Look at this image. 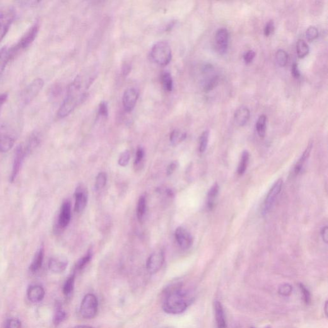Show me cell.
<instances>
[{"label": "cell", "instance_id": "23", "mask_svg": "<svg viewBox=\"0 0 328 328\" xmlns=\"http://www.w3.org/2000/svg\"><path fill=\"white\" fill-rule=\"evenodd\" d=\"M66 318L67 313L63 309L61 302L57 301L56 303H55L54 319H53L54 325L57 326V325L63 322L66 319Z\"/></svg>", "mask_w": 328, "mask_h": 328}, {"label": "cell", "instance_id": "37", "mask_svg": "<svg viewBox=\"0 0 328 328\" xmlns=\"http://www.w3.org/2000/svg\"><path fill=\"white\" fill-rule=\"evenodd\" d=\"M293 293V286L289 283H283L279 286L278 293L279 295L288 297Z\"/></svg>", "mask_w": 328, "mask_h": 328}, {"label": "cell", "instance_id": "24", "mask_svg": "<svg viewBox=\"0 0 328 328\" xmlns=\"http://www.w3.org/2000/svg\"><path fill=\"white\" fill-rule=\"evenodd\" d=\"M312 148L313 142L312 141L308 144L307 148H306L305 151H304L303 155H301L300 158L299 159V160L297 161L295 168H294V173H295L296 175H298V174L301 172L304 164H305L306 161L308 160V158H309Z\"/></svg>", "mask_w": 328, "mask_h": 328}, {"label": "cell", "instance_id": "17", "mask_svg": "<svg viewBox=\"0 0 328 328\" xmlns=\"http://www.w3.org/2000/svg\"><path fill=\"white\" fill-rule=\"evenodd\" d=\"M15 137L7 132H0V152L7 153L13 148Z\"/></svg>", "mask_w": 328, "mask_h": 328}, {"label": "cell", "instance_id": "12", "mask_svg": "<svg viewBox=\"0 0 328 328\" xmlns=\"http://www.w3.org/2000/svg\"><path fill=\"white\" fill-rule=\"evenodd\" d=\"M139 97L138 91L134 88L128 89L122 97V104L127 112H132Z\"/></svg>", "mask_w": 328, "mask_h": 328}, {"label": "cell", "instance_id": "18", "mask_svg": "<svg viewBox=\"0 0 328 328\" xmlns=\"http://www.w3.org/2000/svg\"><path fill=\"white\" fill-rule=\"evenodd\" d=\"M215 318L218 328H227L225 313L221 302L216 301L214 303Z\"/></svg>", "mask_w": 328, "mask_h": 328}, {"label": "cell", "instance_id": "48", "mask_svg": "<svg viewBox=\"0 0 328 328\" xmlns=\"http://www.w3.org/2000/svg\"><path fill=\"white\" fill-rule=\"evenodd\" d=\"M178 167V161H173V162H171L170 165H169L168 169H167V175L168 176H170L172 175V174L175 172L176 170Z\"/></svg>", "mask_w": 328, "mask_h": 328}, {"label": "cell", "instance_id": "46", "mask_svg": "<svg viewBox=\"0 0 328 328\" xmlns=\"http://www.w3.org/2000/svg\"><path fill=\"white\" fill-rule=\"evenodd\" d=\"M255 55L256 54L254 51H248V52L245 53L244 55H243V60H244L245 64H250L251 62L253 61V60L254 59Z\"/></svg>", "mask_w": 328, "mask_h": 328}, {"label": "cell", "instance_id": "19", "mask_svg": "<svg viewBox=\"0 0 328 328\" xmlns=\"http://www.w3.org/2000/svg\"><path fill=\"white\" fill-rule=\"evenodd\" d=\"M68 262L66 259L60 258H52L48 263V268L54 273L60 274L66 269Z\"/></svg>", "mask_w": 328, "mask_h": 328}, {"label": "cell", "instance_id": "30", "mask_svg": "<svg viewBox=\"0 0 328 328\" xmlns=\"http://www.w3.org/2000/svg\"><path fill=\"white\" fill-rule=\"evenodd\" d=\"M146 201L144 196L140 197L137 204V218L140 223H142L146 214Z\"/></svg>", "mask_w": 328, "mask_h": 328}, {"label": "cell", "instance_id": "29", "mask_svg": "<svg viewBox=\"0 0 328 328\" xmlns=\"http://www.w3.org/2000/svg\"><path fill=\"white\" fill-rule=\"evenodd\" d=\"M219 192V185L218 183L215 184L210 189L208 194V207L210 210L214 208L215 200L218 197Z\"/></svg>", "mask_w": 328, "mask_h": 328}, {"label": "cell", "instance_id": "8", "mask_svg": "<svg viewBox=\"0 0 328 328\" xmlns=\"http://www.w3.org/2000/svg\"><path fill=\"white\" fill-rule=\"evenodd\" d=\"M283 180L279 179L276 183H274L273 186L270 189L268 194L265 199L264 205V214H268L272 207H273L275 202H276L277 198L280 194L283 187Z\"/></svg>", "mask_w": 328, "mask_h": 328}, {"label": "cell", "instance_id": "3", "mask_svg": "<svg viewBox=\"0 0 328 328\" xmlns=\"http://www.w3.org/2000/svg\"><path fill=\"white\" fill-rule=\"evenodd\" d=\"M150 55L153 61L160 66H166L172 59V51L170 44L166 41L155 43L151 48Z\"/></svg>", "mask_w": 328, "mask_h": 328}, {"label": "cell", "instance_id": "2", "mask_svg": "<svg viewBox=\"0 0 328 328\" xmlns=\"http://www.w3.org/2000/svg\"><path fill=\"white\" fill-rule=\"evenodd\" d=\"M82 80L80 76H76L67 89V95L58 110L57 115L64 118L69 115L77 105L85 98V94L81 93Z\"/></svg>", "mask_w": 328, "mask_h": 328}, {"label": "cell", "instance_id": "34", "mask_svg": "<svg viewBox=\"0 0 328 328\" xmlns=\"http://www.w3.org/2000/svg\"><path fill=\"white\" fill-rule=\"evenodd\" d=\"M209 131L206 130L202 133L201 136L199 137V151L200 153H204L207 150L209 144Z\"/></svg>", "mask_w": 328, "mask_h": 328}, {"label": "cell", "instance_id": "39", "mask_svg": "<svg viewBox=\"0 0 328 328\" xmlns=\"http://www.w3.org/2000/svg\"><path fill=\"white\" fill-rule=\"evenodd\" d=\"M306 35L308 40L312 41L318 37L319 32H318L317 28L315 26H310L306 30Z\"/></svg>", "mask_w": 328, "mask_h": 328}, {"label": "cell", "instance_id": "5", "mask_svg": "<svg viewBox=\"0 0 328 328\" xmlns=\"http://www.w3.org/2000/svg\"><path fill=\"white\" fill-rule=\"evenodd\" d=\"M98 310L97 298L93 294H88L82 300L79 313L81 317L86 319H91L95 317Z\"/></svg>", "mask_w": 328, "mask_h": 328}, {"label": "cell", "instance_id": "38", "mask_svg": "<svg viewBox=\"0 0 328 328\" xmlns=\"http://www.w3.org/2000/svg\"><path fill=\"white\" fill-rule=\"evenodd\" d=\"M301 291V296L303 299L304 302L306 304H309L311 302V294L309 291L306 289V287L303 284H299Z\"/></svg>", "mask_w": 328, "mask_h": 328}, {"label": "cell", "instance_id": "10", "mask_svg": "<svg viewBox=\"0 0 328 328\" xmlns=\"http://www.w3.org/2000/svg\"><path fill=\"white\" fill-rule=\"evenodd\" d=\"M164 260L165 257L162 251L159 250L153 253L146 262L147 270L151 274L156 273L162 267Z\"/></svg>", "mask_w": 328, "mask_h": 328}, {"label": "cell", "instance_id": "27", "mask_svg": "<svg viewBox=\"0 0 328 328\" xmlns=\"http://www.w3.org/2000/svg\"><path fill=\"white\" fill-rule=\"evenodd\" d=\"M92 257H93V253L91 251H89V252L85 257H82L76 262L75 266H74L73 273L76 274L77 272L81 271L85 268L86 265L91 261Z\"/></svg>", "mask_w": 328, "mask_h": 328}, {"label": "cell", "instance_id": "14", "mask_svg": "<svg viewBox=\"0 0 328 328\" xmlns=\"http://www.w3.org/2000/svg\"><path fill=\"white\" fill-rule=\"evenodd\" d=\"M216 41L220 54H224L226 52L229 44V32L227 29L222 28L217 31Z\"/></svg>", "mask_w": 328, "mask_h": 328}, {"label": "cell", "instance_id": "44", "mask_svg": "<svg viewBox=\"0 0 328 328\" xmlns=\"http://www.w3.org/2000/svg\"><path fill=\"white\" fill-rule=\"evenodd\" d=\"M60 93H61V87L59 84H55L50 88L49 91L50 97L55 98L60 95Z\"/></svg>", "mask_w": 328, "mask_h": 328}, {"label": "cell", "instance_id": "28", "mask_svg": "<svg viewBox=\"0 0 328 328\" xmlns=\"http://www.w3.org/2000/svg\"><path fill=\"white\" fill-rule=\"evenodd\" d=\"M267 117L265 115H261L257 120L256 129L258 134L261 138H264L266 134Z\"/></svg>", "mask_w": 328, "mask_h": 328}, {"label": "cell", "instance_id": "26", "mask_svg": "<svg viewBox=\"0 0 328 328\" xmlns=\"http://www.w3.org/2000/svg\"><path fill=\"white\" fill-rule=\"evenodd\" d=\"M250 156L249 152L248 151L243 152L237 170V173L240 176L243 175L245 173V171L247 170L248 163H249Z\"/></svg>", "mask_w": 328, "mask_h": 328}, {"label": "cell", "instance_id": "22", "mask_svg": "<svg viewBox=\"0 0 328 328\" xmlns=\"http://www.w3.org/2000/svg\"><path fill=\"white\" fill-rule=\"evenodd\" d=\"M14 59L11 47H4L0 50V76L3 73L7 65Z\"/></svg>", "mask_w": 328, "mask_h": 328}, {"label": "cell", "instance_id": "31", "mask_svg": "<svg viewBox=\"0 0 328 328\" xmlns=\"http://www.w3.org/2000/svg\"><path fill=\"white\" fill-rule=\"evenodd\" d=\"M186 137L187 134L185 133L182 132L178 130H175L171 132L170 141L173 145L176 146L184 141Z\"/></svg>", "mask_w": 328, "mask_h": 328}, {"label": "cell", "instance_id": "52", "mask_svg": "<svg viewBox=\"0 0 328 328\" xmlns=\"http://www.w3.org/2000/svg\"><path fill=\"white\" fill-rule=\"evenodd\" d=\"M131 71V66L129 64H125L122 66V74L124 76H127Z\"/></svg>", "mask_w": 328, "mask_h": 328}, {"label": "cell", "instance_id": "36", "mask_svg": "<svg viewBox=\"0 0 328 328\" xmlns=\"http://www.w3.org/2000/svg\"><path fill=\"white\" fill-rule=\"evenodd\" d=\"M107 180V177L105 173H99L96 179L95 188L96 190L103 189L105 186Z\"/></svg>", "mask_w": 328, "mask_h": 328}, {"label": "cell", "instance_id": "20", "mask_svg": "<svg viewBox=\"0 0 328 328\" xmlns=\"http://www.w3.org/2000/svg\"><path fill=\"white\" fill-rule=\"evenodd\" d=\"M250 117V111L247 107H242L236 111L234 115V121L238 127H243L248 122Z\"/></svg>", "mask_w": 328, "mask_h": 328}, {"label": "cell", "instance_id": "53", "mask_svg": "<svg viewBox=\"0 0 328 328\" xmlns=\"http://www.w3.org/2000/svg\"><path fill=\"white\" fill-rule=\"evenodd\" d=\"M71 328H95V327L89 326V325H76V326H74Z\"/></svg>", "mask_w": 328, "mask_h": 328}, {"label": "cell", "instance_id": "9", "mask_svg": "<svg viewBox=\"0 0 328 328\" xmlns=\"http://www.w3.org/2000/svg\"><path fill=\"white\" fill-rule=\"evenodd\" d=\"M28 155V153L26 151L25 147H24L23 144H20L16 148L15 155H14V158L13 171H12L11 176V182H14L17 177H18L24 160H25L26 156Z\"/></svg>", "mask_w": 328, "mask_h": 328}, {"label": "cell", "instance_id": "47", "mask_svg": "<svg viewBox=\"0 0 328 328\" xmlns=\"http://www.w3.org/2000/svg\"><path fill=\"white\" fill-rule=\"evenodd\" d=\"M144 149L142 148H139L138 149H137L136 160H135V164H136V165H138L139 163H141L142 159H143L144 158Z\"/></svg>", "mask_w": 328, "mask_h": 328}, {"label": "cell", "instance_id": "42", "mask_svg": "<svg viewBox=\"0 0 328 328\" xmlns=\"http://www.w3.org/2000/svg\"><path fill=\"white\" fill-rule=\"evenodd\" d=\"M98 113L101 116L107 117L108 115V108L107 102L102 101L99 106Z\"/></svg>", "mask_w": 328, "mask_h": 328}, {"label": "cell", "instance_id": "6", "mask_svg": "<svg viewBox=\"0 0 328 328\" xmlns=\"http://www.w3.org/2000/svg\"><path fill=\"white\" fill-rule=\"evenodd\" d=\"M44 85L45 81L41 78H35L30 82L21 94V100L23 104H30L37 97Z\"/></svg>", "mask_w": 328, "mask_h": 328}, {"label": "cell", "instance_id": "33", "mask_svg": "<svg viewBox=\"0 0 328 328\" xmlns=\"http://www.w3.org/2000/svg\"><path fill=\"white\" fill-rule=\"evenodd\" d=\"M309 47H308L305 41L302 39L298 40V43H297V54H298V57L300 59L305 57L309 53Z\"/></svg>", "mask_w": 328, "mask_h": 328}, {"label": "cell", "instance_id": "43", "mask_svg": "<svg viewBox=\"0 0 328 328\" xmlns=\"http://www.w3.org/2000/svg\"><path fill=\"white\" fill-rule=\"evenodd\" d=\"M218 84V77L214 76V78H211L209 81L207 82L206 85L204 86V90L206 91H211L216 88Z\"/></svg>", "mask_w": 328, "mask_h": 328}, {"label": "cell", "instance_id": "1", "mask_svg": "<svg viewBox=\"0 0 328 328\" xmlns=\"http://www.w3.org/2000/svg\"><path fill=\"white\" fill-rule=\"evenodd\" d=\"M192 301V296L179 282L171 284L164 291L162 308L169 314H180L187 309Z\"/></svg>", "mask_w": 328, "mask_h": 328}, {"label": "cell", "instance_id": "7", "mask_svg": "<svg viewBox=\"0 0 328 328\" xmlns=\"http://www.w3.org/2000/svg\"><path fill=\"white\" fill-rule=\"evenodd\" d=\"M15 18V11L12 7L0 9V43L6 37Z\"/></svg>", "mask_w": 328, "mask_h": 328}, {"label": "cell", "instance_id": "40", "mask_svg": "<svg viewBox=\"0 0 328 328\" xmlns=\"http://www.w3.org/2000/svg\"><path fill=\"white\" fill-rule=\"evenodd\" d=\"M130 159V154L129 151H125L120 154L118 163L122 167H125L129 163Z\"/></svg>", "mask_w": 328, "mask_h": 328}, {"label": "cell", "instance_id": "45", "mask_svg": "<svg viewBox=\"0 0 328 328\" xmlns=\"http://www.w3.org/2000/svg\"><path fill=\"white\" fill-rule=\"evenodd\" d=\"M274 30V23L273 21L270 20L268 23H267V25H265L264 28V35L266 37H268L271 34Z\"/></svg>", "mask_w": 328, "mask_h": 328}, {"label": "cell", "instance_id": "13", "mask_svg": "<svg viewBox=\"0 0 328 328\" xmlns=\"http://www.w3.org/2000/svg\"><path fill=\"white\" fill-rule=\"evenodd\" d=\"M88 201V190L83 186L77 188L75 192V205L74 211L77 213H81L86 209Z\"/></svg>", "mask_w": 328, "mask_h": 328}, {"label": "cell", "instance_id": "4", "mask_svg": "<svg viewBox=\"0 0 328 328\" xmlns=\"http://www.w3.org/2000/svg\"><path fill=\"white\" fill-rule=\"evenodd\" d=\"M39 24L36 22L24 33L22 37L19 40L16 45L12 46L11 50L14 57L18 55L21 51H23L28 48L32 44L38 35L39 31Z\"/></svg>", "mask_w": 328, "mask_h": 328}, {"label": "cell", "instance_id": "41", "mask_svg": "<svg viewBox=\"0 0 328 328\" xmlns=\"http://www.w3.org/2000/svg\"><path fill=\"white\" fill-rule=\"evenodd\" d=\"M21 322L20 320L16 318H12L7 320L6 328H21Z\"/></svg>", "mask_w": 328, "mask_h": 328}, {"label": "cell", "instance_id": "32", "mask_svg": "<svg viewBox=\"0 0 328 328\" xmlns=\"http://www.w3.org/2000/svg\"><path fill=\"white\" fill-rule=\"evenodd\" d=\"M161 84L166 91L171 92L173 89V79L169 72H164L161 77Z\"/></svg>", "mask_w": 328, "mask_h": 328}, {"label": "cell", "instance_id": "25", "mask_svg": "<svg viewBox=\"0 0 328 328\" xmlns=\"http://www.w3.org/2000/svg\"><path fill=\"white\" fill-rule=\"evenodd\" d=\"M76 274L73 273L71 274V276L68 277L65 281L62 289V292L66 296H70L73 293L74 288V281H75Z\"/></svg>", "mask_w": 328, "mask_h": 328}, {"label": "cell", "instance_id": "16", "mask_svg": "<svg viewBox=\"0 0 328 328\" xmlns=\"http://www.w3.org/2000/svg\"><path fill=\"white\" fill-rule=\"evenodd\" d=\"M71 204L69 201H66L62 204L60 210L59 225L61 228H66L71 221Z\"/></svg>", "mask_w": 328, "mask_h": 328}, {"label": "cell", "instance_id": "21", "mask_svg": "<svg viewBox=\"0 0 328 328\" xmlns=\"http://www.w3.org/2000/svg\"><path fill=\"white\" fill-rule=\"evenodd\" d=\"M45 249L42 246L36 252L34 257H33L32 263H31L30 271L32 273H36L41 269L43 266V261H44Z\"/></svg>", "mask_w": 328, "mask_h": 328}, {"label": "cell", "instance_id": "50", "mask_svg": "<svg viewBox=\"0 0 328 328\" xmlns=\"http://www.w3.org/2000/svg\"><path fill=\"white\" fill-rule=\"evenodd\" d=\"M320 235H321V237L322 238L323 241L325 243H327L328 242V227L327 226H324V227H323L321 229V231H320Z\"/></svg>", "mask_w": 328, "mask_h": 328}, {"label": "cell", "instance_id": "15", "mask_svg": "<svg viewBox=\"0 0 328 328\" xmlns=\"http://www.w3.org/2000/svg\"><path fill=\"white\" fill-rule=\"evenodd\" d=\"M45 296V291L42 286L34 284L29 286L27 290V298L30 302L40 303Z\"/></svg>", "mask_w": 328, "mask_h": 328}, {"label": "cell", "instance_id": "49", "mask_svg": "<svg viewBox=\"0 0 328 328\" xmlns=\"http://www.w3.org/2000/svg\"><path fill=\"white\" fill-rule=\"evenodd\" d=\"M292 74L296 78H299L301 76L300 70H299L298 64L296 63H294L292 66Z\"/></svg>", "mask_w": 328, "mask_h": 328}, {"label": "cell", "instance_id": "35", "mask_svg": "<svg viewBox=\"0 0 328 328\" xmlns=\"http://www.w3.org/2000/svg\"><path fill=\"white\" fill-rule=\"evenodd\" d=\"M276 59L277 63L278 64L279 66H285L287 62H288V54H286L285 51L283 50H279L276 52Z\"/></svg>", "mask_w": 328, "mask_h": 328}, {"label": "cell", "instance_id": "11", "mask_svg": "<svg viewBox=\"0 0 328 328\" xmlns=\"http://www.w3.org/2000/svg\"><path fill=\"white\" fill-rule=\"evenodd\" d=\"M175 237L178 245L183 250H188L193 243V237L186 229L178 227L175 231Z\"/></svg>", "mask_w": 328, "mask_h": 328}, {"label": "cell", "instance_id": "51", "mask_svg": "<svg viewBox=\"0 0 328 328\" xmlns=\"http://www.w3.org/2000/svg\"><path fill=\"white\" fill-rule=\"evenodd\" d=\"M9 94L4 93L0 94V111H1L2 107L4 105L5 103L7 102L8 100Z\"/></svg>", "mask_w": 328, "mask_h": 328}, {"label": "cell", "instance_id": "54", "mask_svg": "<svg viewBox=\"0 0 328 328\" xmlns=\"http://www.w3.org/2000/svg\"><path fill=\"white\" fill-rule=\"evenodd\" d=\"M251 328H256V327H251ZM264 328H271V327H270V326H266V327H264Z\"/></svg>", "mask_w": 328, "mask_h": 328}]
</instances>
